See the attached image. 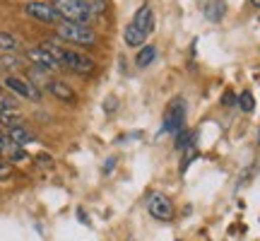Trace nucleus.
Here are the masks:
<instances>
[{"label": "nucleus", "instance_id": "17", "mask_svg": "<svg viewBox=\"0 0 260 241\" xmlns=\"http://www.w3.org/2000/svg\"><path fill=\"white\" fill-rule=\"evenodd\" d=\"M3 157H8V162L12 164V162H22V159H27V152H24L22 145H17V142H12V140H10L8 145H5V149H3Z\"/></svg>", "mask_w": 260, "mask_h": 241}, {"label": "nucleus", "instance_id": "21", "mask_svg": "<svg viewBox=\"0 0 260 241\" xmlns=\"http://www.w3.org/2000/svg\"><path fill=\"white\" fill-rule=\"evenodd\" d=\"M239 106H241L243 113H251L253 109H255V99H253L251 92H241V97H239Z\"/></svg>", "mask_w": 260, "mask_h": 241}, {"label": "nucleus", "instance_id": "20", "mask_svg": "<svg viewBox=\"0 0 260 241\" xmlns=\"http://www.w3.org/2000/svg\"><path fill=\"white\" fill-rule=\"evenodd\" d=\"M84 5H87V10L92 12V17H99V15H104L106 12V0H84Z\"/></svg>", "mask_w": 260, "mask_h": 241}, {"label": "nucleus", "instance_id": "23", "mask_svg": "<svg viewBox=\"0 0 260 241\" xmlns=\"http://www.w3.org/2000/svg\"><path fill=\"white\" fill-rule=\"evenodd\" d=\"M236 102H239V99H236V94L234 92H226L222 97V104H226V106H232V104H236Z\"/></svg>", "mask_w": 260, "mask_h": 241}, {"label": "nucleus", "instance_id": "2", "mask_svg": "<svg viewBox=\"0 0 260 241\" xmlns=\"http://www.w3.org/2000/svg\"><path fill=\"white\" fill-rule=\"evenodd\" d=\"M56 34L65 44H75V46H94L96 44V34L92 27L87 24H75V22H58Z\"/></svg>", "mask_w": 260, "mask_h": 241}, {"label": "nucleus", "instance_id": "24", "mask_svg": "<svg viewBox=\"0 0 260 241\" xmlns=\"http://www.w3.org/2000/svg\"><path fill=\"white\" fill-rule=\"evenodd\" d=\"M251 5L253 8H260V0H251Z\"/></svg>", "mask_w": 260, "mask_h": 241}, {"label": "nucleus", "instance_id": "15", "mask_svg": "<svg viewBox=\"0 0 260 241\" xmlns=\"http://www.w3.org/2000/svg\"><path fill=\"white\" fill-rule=\"evenodd\" d=\"M157 53H159L157 46H152V44H149V46H142V48H140V53L135 56L138 68H149V65L157 61Z\"/></svg>", "mask_w": 260, "mask_h": 241}, {"label": "nucleus", "instance_id": "3", "mask_svg": "<svg viewBox=\"0 0 260 241\" xmlns=\"http://www.w3.org/2000/svg\"><path fill=\"white\" fill-rule=\"evenodd\" d=\"M51 5L58 10L63 22H75V24H87L92 19V12L87 10L84 0H51Z\"/></svg>", "mask_w": 260, "mask_h": 241}, {"label": "nucleus", "instance_id": "19", "mask_svg": "<svg viewBox=\"0 0 260 241\" xmlns=\"http://www.w3.org/2000/svg\"><path fill=\"white\" fill-rule=\"evenodd\" d=\"M24 118L19 113H0V126L8 130V128H15V126H22Z\"/></svg>", "mask_w": 260, "mask_h": 241}, {"label": "nucleus", "instance_id": "12", "mask_svg": "<svg viewBox=\"0 0 260 241\" xmlns=\"http://www.w3.org/2000/svg\"><path fill=\"white\" fill-rule=\"evenodd\" d=\"M147 39H149L147 34H142V32H140L138 27H133V24H128L125 32H123V41H125L130 48H142Z\"/></svg>", "mask_w": 260, "mask_h": 241}, {"label": "nucleus", "instance_id": "18", "mask_svg": "<svg viewBox=\"0 0 260 241\" xmlns=\"http://www.w3.org/2000/svg\"><path fill=\"white\" fill-rule=\"evenodd\" d=\"M17 102H15V97L12 94H5L0 92V113H17Z\"/></svg>", "mask_w": 260, "mask_h": 241}, {"label": "nucleus", "instance_id": "9", "mask_svg": "<svg viewBox=\"0 0 260 241\" xmlns=\"http://www.w3.org/2000/svg\"><path fill=\"white\" fill-rule=\"evenodd\" d=\"M130 24L133 27H138L142 34H152L154 32V10L149 8V5H140L138 10H135V15H133V19H130Z\"/></svg>", "mask_w": 260, "mask_h": 241}, {"label": "nucleus", "instance_id": "14", "mask_svg": "<svg viewBox=\"0 0 260 241\" xmlns=\"http://www.w3.org/2000/svg\"><path fill=\"white\" fill-rule=\"evenodd\" d=\"M224 15H226V5H224V0H210V3H207V8H205V17L210 19V22H219Z\"/></svg>", "mask_w": 260, "mask_h": 241}, {"label": "nucleus", "instance_id": "16", "mask_svg": "<svg viewBox=\"0 0 260 241\" xmlns=\"http://www.w3.org/2000/svg\"><path fill=\"white\" fill-rule=\"evenodd\" d=\"M0 68L3 70H19V68H24V58L19 56V53H0Z\"/></svg>", "mask_w": 260, "mask_h": 241}, {"label": "nucleus", "instance_id": "4", "mask_svg": "<svg viewBox=\"0 0 260 241\" xmlns=\"http://www.w3.org/2000/svg\"><path fill=\"white\" fill-rule=\"evenodd\" d=\"M3 84L5 89L19 97V99H29V102H39L41 99V92H39L37 84H31L27 77H19V75H5L3 77Z\"/></svg>", "mask_w": 260, "mask_h": 241}, {"label": "nucleus", "instance_id": "8", "mask_svg": "<svg viewBox=\"0 0 260 241\" xmlns=\"http://www.w3.org/2000/svg\"><path fill=\"white\" fill-rule=\"evenodd\" d=\"M183 120H186V104L183 99H176V102L169 106V113H167V120H164V133H178L183 130Z\"/></svg>", "mask_w": 260, "mask_h": 241}, {"label": "nucleus", "instance_id": "25", "mask_svg": "<svg viewBox=\"0 0 260 241\" xmlns=\"http://www.w3.org/2000/svg\"><path fill=\"white\" fill-rule=\"evenodd\" d=\"M258 145H260V130H258Z\"/></svg>", "mask_w": 260, "mask_h": 241}, {"label": "nucleus", "instance_id": "5", "mask_svg": "<svg viewBox=\"0 0 260 241\" xmlns=\"http://www.w3.org/2000/svg\"><path fill=\"white\" fill-rule=\"evenodd\" d=\"M24 15L31 19H37V22H44V24H58L60 22V15H58V10L53 5H48V3H41V0H31V3H24Z\"/></svg>", "mask_w": 260, "mask_h": 241}, {"label": "nucleus", "instance_id": "7", "mask_svg": "<svg viewBox=\"0 0 260 241\" xmlns=\"http://www.w3.org/2000/svg\"><path fill=\"white\" fill-rule=\"evenodd\" d=\"M27 61L31 65H37L41 70H46V73H58L60 70V63H58L56 58L48 53L44 46H31L27 48Z\"/></svg>", "mask_w": 260, "mask_h": 241}, {"label": "nucleus", "instance_id": "22", "mask_svg": "<svg viewBox=\"0 0 260 241\" xmlns=\"http://www.w3.org/2000/svg\"><path fill=\"white\" fill-rule=\"evenodd\" d=\"M10 176H12V164L8 159H0V181H5Z\"/></svg>", "mask_w": 260, "mask_h": 241}, {"label": "nucleus", "instance_id": "13", "mask_svg": "<svg viewBox=\"0 0 260 241\" xmlns=\"http://www.w3.org/2000/svg\"><path fill=\"white\" fill-rule=\"evenodd\" d=\"M19 48H22V41L12 32H0V51L3 53H17Z\"/></svg>", "mask_w": 260, "mask_h": 241}, {"label": "nucleus", "instance_id": "6", "mask_svg": "<svg viewBox=\"0 0 260 241\" xmlns=\"http://www.w3.org/2000/svg\"><path fill=\"white\" fill-rule=\"evenodd\" d=\"M147 213L159 222H169V220H174V203L164 193H149Z\"/></svg>", "mask_w": 260, "mask_h": 241}, {"label": "nucleus", "instance_id": "11", "mask_svg": "<svg viewBox=\"0 0 260 241\" xmlns=\"http://www.w3.org/2000/svg\"><path fill=\"white\" fill-rule=\"evenodd\" d=\"M5 133H8V138L12 140V142H17V145H22V147L37 140V138H34V133H31L24 123H22V126H15V128H8Z\"/></svg>", "mask_w": 260, "mask_h": 241}, {"label": "nucleus", "instance_id": "26", "mask_svg": "<svg viewBox=\"0 0 260 241\" xmlns=\"http://www.w3.org/2000/svg\"><path fill=\"white\" fill-rule=\"evenodd\" d=\"M0 130H5V128H3V126H0Z\"/></svg>", "mask_w": 260, "mask_h": 241}, {"label": "nucleus", "instance_id": "1", "mask_svg": "<svg viewBox=\"0 0 260 241\" xmlns=\"http://www.w3.org/2000/svg\"><path fill=\"white\" fill-rule=\"evenodd\" d=\"M41 46L46 48L51 56L56 58L60 68H68V70H73V73H80V75H89L94 73V61L87 53H80V51H73V48H65L60 46L58 41H44Z\"/></svg>", "mask_w": 260, "mask_h": 241}, {"label": "nucleus", "instance_id": "10", "mask_svg": "<svg viewBox=\"0 0 260 241\" xmlns=\"http://www.w3.org/2000/svg\"><path fill=\"white\" fill-rule=\"evenodd\" d=\"M46 92L51 97H56L65 104H73L75 102V89L70 84H65L63 80H46Z\"/></svg>", "mask_w": 260, "mask_h": 241}]
</instances>
